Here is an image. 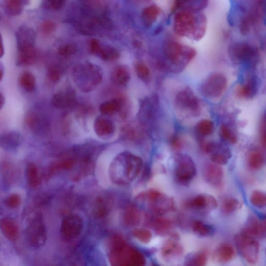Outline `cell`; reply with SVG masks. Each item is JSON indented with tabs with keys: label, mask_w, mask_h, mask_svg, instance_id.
<instances>
[{
	"label": "cell",
	"mask_w": 266,
	"mask_h": 266,
	"mask_svg": "<svg viewBox=\"0 0 266 266\" xmlns=\"http://www.w3.org/2000/svg\"><path fill=\"white\" fill-rule=\"evenodd\" d=\"M208 262V254L206 251H199L186 256L185 264L186 266H204Z\"/></svg>",
	"instance_id": "f546056e"
},
{
	"label": "cell",
	"mask_w": 266,
	"mask_h": 266,
	"mask_svg": "<svg viewBox=\"0 0 266 266\" xmlns=\"http://www.w3.org/2000/svg\"><path fill=\"white\" fill-rule=\"evenodd\" d=\"M250 201L256 208L263 209L266 207V195L260 191H254L250 197Z\"/></svg>",
	"instance_id": "f35d334b"
},
{
	"label": "cell",
	"mask_w": 266,
	"mask_h": 266,
	"mask_svg": "<svg viewBox=\"0 0 266 266\" xmlns=\"http://www.w3.org/2000/svg\"><path fill=\"white\" fill-rule=\"evenodd\" d=\"M152 224L155 232L159 235H166L170 234L173 228V223L169 219L158 217L156 218Z\"/></svg>",
	"instance_id": "4316f807"
},
{
	"label": "cell",
	"mask_w": 266,
	"mask_h": 266,
	"mask_svg": "<svg viewBox=\"0 0 266 266\" xmlns=\"http://www.w3.org/2000/svg\"><path fill=\"white\" fill-rule=\"evenodd\" d=\"M112 81L118 85H125L130 80V74L125 68L118 66L112 72Z\"/></svg>",
	"instance_id": "4dcf8cb0"
},
{
	"label": "cell",
	"mask_w": 266,
	"mask_h": 266,
	"mask_svg": "<svg viewBox=\"0 0 266 266\" xmlns=\"http://www.w3.org/2000/svg\"><path fill=\"white\" fill-rule=\"evenodd\" d=\"M3 54V46L1 34H0V57Z\"/></svg>",
	"instance_id": "f5cc1de1"
},
{
	"label": "cell",
	"mask_w": 266,
	"mask_h": 266,
	"mask_svg": "<svg viewBox=\"0 0 266 266\" xmlns=\"http://www.w3.org/2000/svg\"><path fill=\"white\" fill-rule=\"evenodd\" d=\"M28 183L30 186L35 188L40 184L39 172L36 165L33 163H29L27 169Z\"/></svg>",
	"instance_id": "e575fe53"
},
{
	"label": "cell",
	"mask_w": 266,
	"mask_h": 266,
	"mask_svg": "<svg viewBox=\"0 0 266 266\" xmlns=\"http://www.w3.org/2000/svg\"><path fill=\"white\" fill-rule=\"evenodd\" d=\"M136 71L139 77L143 81H148L150 77V71L145 64L139 63L136 66Z\"/></svg>",
	"instance_id": "ee69618b"
},
{
	"label": "cell",
	"mask_w": 266,
	"mask_h": 266,
	"mask_svg": "<svg viewBox=\"0 0 266 266\" xmlns=\"http://www.w3.org/2000/svg\"><path fill=\"white\" fill-rule=\"evenodd\" d=\"M161 13L162 10L157 5L146 7L142 13V19L143 24L147 27L153 25Z\"/></svg>",
	"instance_id": "cb8c5ba5"
},
{
	"label": "cell",
	"mask_w": 266,
	"mask_h": 266,
	"mask_svg": "<svg viewBox=\"0 0 266 266\" xmlns=\"http://www.w3.org/2000/svg\"><path fill=\"white\" fill-rule=\"evenodd\" d=\"M229 53L234 63L253 66L256 64L260 55L257 48L247 42H238L232 44Z\"/></svg>",
	"instance_id": "52a82bcc"
},
{
	"label": "cell",
	"mask_w": 266,
	"mask_h": 266,
	"mask_svg": "<svg viewBox=\"0 0 266 266\" xmlns=\"http://www.w3.org/2000/svg\"><path fill=\"white\" fill-rule=\"evenodd\" d=\"M193 231L195 234L201 237H211L215 232L213 227L199 220H195L194 222Z\"/></svg>",
	"instance_id": "f1b7e54d"
},
{
	"label": "cell",
	"mask_w": 266,
	"mask_h": 266,
	"mask_svg": "<svg viewBox=\"0 0 266 266\" xmlns=\"http://www.w3.org/2000/svg\"><path fill=\"white\" fill-rule=\"evenodd\" d=\"M94 130L98 136H106L111 135L115 130L112 122L104 117H98L94 124Z\"/></svg>",
	"instance_id": "484cf974"
},
{
	"label": "cell",
	"mask_w": 266,
	"mask_h": 266,
	"mask_svg": "<svg viewBox=\"0 0 266 266\" xmlns=\"http://www.w3.org/2000/svg\"><path fill=\"white\" fill-rule=\"evenodd\" d=\"M18 44V63L29 65L34 63L36 54L34 47L35 33L27 27H21L17 34Z\"/></svg>",
	"instance_id": "8992f818"
},
{
	"label": "cell",
	"mask_w": 266,
	"mask_h": 266,
	"mask_svg": "<svg viewBox=\"0 0 266 266\" xmlns=\"http://www.w3.org/2000/svg\"><path fill=\"white\" fill-rule=\"evenodd\" d=\"M78 49L75 45L67 44L61 46L58 49L59 55L63 57L72 56L77 52Z\"/></svg>",
	"instance_id": "7bdbcfd3"
},
{
	"label": "cell",
	"mask_w": 266,
	"mask_h": 266,
	"mask_svg": "<svg viewBox=\"0 0 266 266\" xmlns=\"http://www.w3.org/2000/svg\"><path fill=\"white\" fill-rule=\"evenodd\" d=\"M108 258L114 266H142L146 263V257L139 250L119 236L110 241Z\"/></svg>",
	"instance_id": "3957f363"
},
{
	"label": "cell",
	"mask_w": 266,
	"mask_h": 266,
	"mask_svg": "<svg viewBox=\"0 0 266 266\" xmlns=\"http://www.w3.org/2000/svg\"><path fill=\"white\" fill-rule=\"evenodd\" d=\"M227 86V80L221 73H213L202 83L200 92L205 97L216 98L221 96Z\"/></svg>",
	"instance_id": "7c38bea8"
},
{
	"label": "cell",
	"mask_w": 266,
	"mask_h": 266,
	"mask_svg": "<svg viewBox=\"0 0 266 266\" xmlns=\"http://www.w3.org/2000/svg\"><path fill=\"white\" fill-rule=\"evenodd\" d=\"M241 202L234 197L225 198L222 204V211L225 214H231L241 208Z\"/></svg>",
	"instance_id": "836d02e7"
},
{
	"label": "cell",
	"mask_w": 266,
	"mask_h": 266,
	"mask_svg": "<svg viewBox=\"0 0 266 266\" xmlns=\"http://www.w3.org/2000/svg\"><path fill=\"white\" fill-rule=\"evenodd\" d=\"M197 133L203 136H208L213 133L214 125L210 120L204 119L200 121L196 125Z\"/></svg>",
	"instance_id": "d590c367"
},
{
	"label": "cell",
	"mask_w": 266,
	"mask_h": 266,
	"mask_svg": "<svg viewBox=\"0 0 266 266\" xmlns=\"http://www.w3.org/2000/svg\"><path fill=\"white\" fill-rule=\"evenodd\" d=\"M175 178L179 184L187 185L196 176V165L193 159L185 154L175 156Z\"/></svg>",
	"instance_id": "30bf717a"
},
{
	"label": "cell",
	"mask_w": 266,
	"mask_h": 266,
	"mask_svg": "<svg viewBox=\"0 0 266 266\" xmlns=\"http://www.w3.org/2000/svg\"><path fill=\"white\" fill-rule=\"evenodd\" d=\"M234 241L240 254L248 263L254 265L258 262L260 245L256 239L241 232L235 235Z\"/></svg>",
	"instance_id": "9c48e42d"
},
{
	"label": "cell",
	"mask_w": 266,
	"mask_h": 266,
	"mask_svg": "<svg viewBox=\"0 0 266 266\" xmlns=\"http://www.w3.org/2000/svg\"><path fill=\"white\" fill-rule=\"evenodd\" d=\"M188 206L199 211L209 212L215 210L218 206L217 200L212 195L202 194L196 195L188 203Z\"/></svg>",
	"instance_id": "2e32d148"
},
{
	"label": "cell",
	"mask_w": 266,
	"mask_h": 266,
	"mask_svg": "<svg viewBox=\"0 0 266 266\" xmlns=\"http://www.w3.org/2000/svg\"><path fill=\"white\" fill-rule=\"evenodd\" d=\"M75 71L76 82L85 90L90 89L102 81L101 74L93 65L78 67Z\"/></svg>",
	"instance_id": "4fadbf2b"
},
{
	"label": "cell",
	"mask_w": 266,
	"mask_h": 266,
	"mask_svg": "<svg viewBox=\"0 0 266 266\" xmlns=\"http://www.w3.org/2000/svg\"><path fill=\"white\" fill-rule=\"evenodd\" d=\"M175 105L177 110L187 116L196 117L200 115V101L189 88L182 89L177 94Z\"/></svg>",
	"instance_id": "ba28073f"
},
{
	"label": "cell",
	"mask_w": 266,
	"mask_h": 266,
	"mask_svg": "<svg viewBox=\"0 0 266 266\" xmlns=\"http://www.w3.org/2000/svg\"><path fill=\"white\" fill-rule=\"evenodd\" d=\"M266 222L260 220L255 216L250 217L242 232L255 239H264L266 237Z\"/></svg>",
	"instance_id": "d6986e66"
},
{
	"label": "cell",
	"mask_w": 266,
	"mask_h": 266,
	"mask_svg": "<svg viewBox=\"0 0 266 266\" xmlns=\"http://www.w3.org/2000/svg\"><path fill=\"white\" fill-rule=\"evenodd\" d=\"M75 102L74 95L70 92L59 93L53 97L52 103L55 107L64 109L71 107Z\"/></svg>",
	"instance_id": "d4e9b609"
},
{
	"label": "cell",
	"mask_w": 266,
	"mask_h": 266,
	"mask_svg": "<svg viewBox=\"0 0 266 266\" xmlns=\"http://www.w3.org/2000/svg\"><path fill=\"white\" fill-rule=\"evenodd\" d=\"M2 75H3L2 72L1 70H0V81H1L2 78Z\"/></svg>",
	"instance_id": "11a10c76"
},
{
	"label": "cell",
	"mask_w": 266,
	"mask_h": 266,
	"mask_svg": "<svg viewBox=\"0 0 266 266\" xmlns=\"http://www.w3.org/2000/svg\"><path fill=\"white\" fill-rule=\"evenodd\" d=\"M220 133L224 141L232 144L237 142L236 135L226 125L223 124L220 126Z\"/></svg>",
	"instance_id": "60d3db41"
},
{
	"label": "cell",
	"mask_w": 266,
	"mask_h": 266,
	"mask_svg": "<svg viewBox=\"0 0 266 266\" xmlns=\"http://www.w3.org/2000/svg\"><path fill=\"white\" fill-rule=\"evenodd\" d=\"M136 201L140 206L147 208L158 215H163L176 210V203L172 197L155 189L141 193L136 196Z\"/></svg>",
	"instance_id": "5b68a950"
},
{
	"label": "cell",
	"mask_w": 266,
	"mask_h": 266,
	"mask_svg": "<svg viewBox=\"0 0 266 266\" xmlns=\"http://www.w3.org/2000/svg\"><path fill=\"white\" fill-rule=\"evenodd\" d=\"M21 202L20 197L17 194H13L7 197L5 201L6 206L10 208H17Z\"/></svg>",
	"instance_id": "f6af8a7d"
},
{
	"label": "cell",
	"mask_w": 266,
	"mask_h": 266,
	"mask_svg": "<svg viewBox=\"0 0 266 266\" xmlns=\"http://www.w3.org/2000/svg\"><path fill=\"white\" fill-rule=\"evenodd\" d=\"M235 256L233 247L229 243H223L216 249L214 258L220 263H227L231 261Z\"/></svg>",
	"instance_id": "603a6c76"
},
{
	"label": "cell",
	"mask_w": 266,
	"mask_h": 266,
	"mask_svg": "<svg viewBox=\"0 0 266 266\" xmlns=\"http://www.w3.org/2000/svg\"><path fill=\"white\" fill-rule=\"evenodd\" d=\"M258 90V80L254 74L249 75L244 85L238 89V95L246 98H252Z\"/></svg>",
	"instance_id": "7402d4cb"
},
{
	"label": "cell",
	"mask_w": 266,
	"mask_h": 266,
	"mask_svg": "<svg viewBox=\"0 0 266 266\" xmlns=\"http://www.w3.org/2000/svg\"><path fill=\"white\" fill-rule=\"evenodd\" d=\"M102 45L100 42L97 39H93L90 42V48L91 51H92L94 54H98L100 52Z\"/></svg>",
	"instance_id": "681fc988"
},
{
	"label": "cell",
	"mask_w": 266,
	"mask_h": 266,
	"mask_svg": "<svg viewBox=\"0 0 266 266\" xmlns=\"http://www.w3.org/2000/svg\"><path fill=\"white\" fill-rule=\"evenodd\" d=\"M26 1V0H4V11L10 16H18L23 11Z\"/></svg>",
	"instance_id": "83f0119b"
},
{
	"label": "cell",
	"mask_w": 266,
	"mask_h": 266,
	"mask_svg": "<svg viewBox=\"0 0 266 266\" xmlns=\"http://www.w3.org/2000/svg\"><path fill=\"white\" fill-rule=\"evenodd\" d=\"M3 103H4L3 97L1 94H0V109H1V108H2Z\"/></svg>",
	"instance_id": "db71d44e"
},
{
	"label": "cell",
	"mask_w": 266,
	"mask_h": 266,
	"mask_svg": "<svg viewBox=\"0 0 266 266\" xmlns=\"http://www.w3.org/2000/svg\"><path fill=\"white\" fill-rule=\"evenodd\" d=\"M0 229L5 236L12 242L16 241L19 235L18 225L15 220L5 218L0 221Z\"/></svg>",
	"instance_id": "44dd1931"
},
{
	"label": "cell",
	"mask_w": 266,
	"mask_h": 266,
	"mask_svg": "<svg viewBox=\"0 0 266 266\" xmlns=\"http://www.w3.org/2000/svg\"><path fill=\"white\" fill-rule=\"evenodd\" d=\"M143 164L142 160L138 156L130 153L121 154L110 164L109 178L116 185H130L140 176Z\"/></svg>",
	"instance_id": "7a4b0ae2"
},
{
	"label": "cell",
	"mask_w": 266,
	"mask_h": 266,
	"mask_svg": "<svg viewBox=\"0 0 266 266\" xmlns=\"http://www.w3.org/2000/svg\"><path fill=\"white\" fill-rule=\"evenodd\" d=\"M208 4L209 0H174V8L200 12L206 9Z\"/></svg>",
	"instance_id": "ffe728a7"
},
{
	"label": "cell",
	"mask_w": 266,
	"mask_h": 266,
	"mask_svg": "<svg viewBox=\"0 0 266 266\" xmlns=\"http://www.w3.org/2000/svg\"><path fill=\"white\" fill-rule=\"evenodd\" d=\"M56 29V25L54 22L52 21H45L43 22L41 26V30L42 33L45 35H50Z\"/></svg>",
	"instance_id": "7dc6e473"
},
{
	"label": "cell",
	"mask_w": 266,
	"mask_h": 266,
	"mask_svg": "<svg viewBox=\"0 0 266 266\" xmlns=\"http://www.w3.org/2000/svg\"><path fill=\"white\" fill-rule=\"evenodd\" d=\"M133 235L134 238L143 244H148L153 238L151 231L145 229H136L133 231Z\"/></svg>",
	"instance_id": "ab89813d"
},
{
	"label": "cell",
	"mask_w": 266,
	"mask_h": 266,
	"mask_svg": "<svg viewBox=\"0 0 266 266\" xmlns=\"http://www.w3.org/2000/svg\"><path fill=\"white\" fill-rule=\"evenodd\" d=\"M84 229V221L77 213L67 214L61 224L60 234L64 242H71L78 239Z\"/></svg>",
	"instance_id": "8fae6325"
},
{
	"label": "cell",
	"mask_w": 266,
	"mask_h": 266,
	"mask_svg": "<svg viewBox=\"0 0 266 266\" xmlns=\"http://www.w3.org/2000/svg\"><path fill=\"white\" fill-rule=\"evenodd\" d=\"M122 105L121 100H113L103 103L100 106V110L104 115H112L121 109Z\"/></svg>",
	"instance_id": "d6a6232c"
},
{
	"label": "cell",
	"mask_w": 266,
	"mask_h": 266,
	"mask_svg": "<svg viewBox=\"0 0 266 266\" xmlns=\"http://www.w3.org/2000/svg\"><path fill=\"white\" fill-rule=\"evenodd\" d=\"M30 244L33 247L43 246L47 239V230L41 217H38L30 225L28 230Z\"/></svg>",
	"instance_id": "9a60e30c"
},
{
	"label": "cell",
	"mask_w": 266,
	"mask_h": 266,
	"mask_svg": "<svg viewBox=\"0 0 266 266\" xmlns=\"http://www.w3.org/2000/svg\"><path fill=\"white\" fill-rule=\"evenodd\" d=\"M19 82L20 86L27 91H32L35 88V78L34 75L29 72H25L21 75Z\"/></svg>",
	"instance_id": "74e56055"
},
{
	"label": "cell",
	"mask_w": 266,
	"mask_h": 266,
	"mask_svg": "<svg viewBox=\"0 0 266 266\" xmlns=\"http://www.w3.org/2000/svg\"><path fill=\"white\" fill-rule=\"evenodd\" d=\"M261 140L262 145L264 147L266 146V121L265 118H263L261 125Z\"/></svg>",
	"instance_id": "f907efd6"
},
{
	"label": "cell",
	"mask_w": 266,
	"mask_h": 266,
	"mask_svg": "<svg viewBox=\"0 0 266 266\" xmlns=\"http://www.w3.org/2000/svg\"><path fill=\"white\" fill-rule=\"evenodd\" d=\"M265 162V158L262 152L255 150L249 155L248 163L249 168L253 170H258L263 168Z\"/></svg>",
	"instance_id": "1f68e13d"
},
{
	"label": "cell",
	"mask_w": 266,
	"mask_h": 266,
	"mask_svg": "<svg viewBox=\"0 0 266 266\" xmlns=\"http://www.w3.org/2000/svg\"><path fill=\"white\" fill-rule=\"evenodd\" d=\"M171 145L174 149H179L182 146L181 141L177 137L174 136L171 140Z\"/></svg>",
	"instance_id": "816d5d0a"
},
{
	"label": "cell",
	"mask_w": 266,
	"mask_h": 266,
	"mask_svg": "<svg viewBox=\"0 0 266 266\" xmlns=\"http://www.w3.org/2000/svg\"><path fill=\"white\" fill-rule=\"evenodd\" d=\"M177 237L167 240L161 249V257L166 262H171L180 257L184 252V248L177 241Z\"/></svg>",
	"instance_id": "ac0fdd59"
},
{
	"label": "cell",
	"mask_w": 266,
	"mask_h": 266,
	"mask_svg": "<svg viewBox=\"0 0 266 266\" xmlns=\"http://www.w3.org/2000/svg\"><path fill=\"white\" fill-rule=\"evenodd\" d=\"M203 177L209 185L219 187L223 183L224 171L220 165L214 163H209L203 166Z\"/></svg>",
	"instance_id": "e0dca14e"
},
{
	"label": "cell",
	"mask_w": 266,
	"mask_h": 266,
	"mask_svg": "<svg viewBox=\"0 0 266 266\" xmlns=\"http://www.w3.org/2000/svg\"><path fill=\"white\" fill-rule=\"evenodd\" d=\"M45 4L49 8L59 10L64 7L66 0H44Z\"/></svg>",
	"instance_id": "bcb514c9"
},
{
	"label": "cell",
	"mask_w": 266,
	"mask_h": 266,
	"mask_svg": "<svg viewBox=\"0 0 266 266\" xmlns=\"http://www.w3.org/2000/svg\"><path fill=\"white\" fill-rule=\"evenodd\" d=\"M104 60H113L118 58L119 56V53L115 49L111 47H102L98 54Z\"/></svg>",
	"instance_id": "b9f144b4"
},
{
	"label": "cell",
	"mask_w": 266,
	"mask_h": 266,
	"mask_svg": "<svg viewBox=\"0 0 266 266\" xmlns=\"http://www.w3.org/2000/svg\"><path fill=\"white\" fill-rule=\"evenodd\" d=\"M163 52L166 62L165 67L173 73L183 71L196 55L195 48L172 40L164 43Z\"/></svg>",
	"instance_id": "277c9868"
},
{
	"label": "cell",
	"mask_w": 266,
	"mask_h": 266,
	"mask_svg": "<svg viewBox=\"0 0 266 266\" xmlns=\"http://www.w3.org/2000/svg\"><path fill=\"white\" fill-rule=\"evenodd\" d=\"M208 19L202 11L179 10L175 14L173 30L177 35L198 41L206 35Z\"/></svg>",
	"instance_id": "6da1fadb"
},
{
	"label": "cell",
	"mask_w": 266,
	"mask_h": 266,
	"mask_svg": "<svg viewBox=\"0 0 266 266\" xmlns=\"http://www.w3.org/2000/svg\"><path fill=\"white\" fill-rule=\"evenodd\" d=\"M124 216L126 223L131 226L138 225L142 219L141 212L134 208H128L125 212Z\"/></svg>",
	"instance_id": "8d00e7d4"
},
{
	"label": "cell",
	"mask_w": 266,
	"mask_h": 266,
	"mask_svg": "<svg viewBox=\"0 0 266 266\" xmlns=\"http://www.w3.org/2000/svg\"><path fill=\"white\" fill-rule=\"evenodd\" d=\"M205 151L210 156L213 163L220 166L229 163L232 155L230 148L223 144L210 142L204 147Z\"/></svg>",
	"instance_id": "5bb4252c"
},
{
	"label": "cell",
	"mask_w": 266,
	"mask_h": 266,
	"mask_svg": "<svg viewBox=\"0 0 266 266\" xmlns=\"http://www.w3.org/2000/svg\"><path fill=\"white\" fill-rule=\"evenodd\" d=\"M48 75L52 81L57 82L60 79L61 77L60 71L57 67H52L49 70Z\"/></svg>",
	"instance_id": "c3c4849f"
}]
</instances>
